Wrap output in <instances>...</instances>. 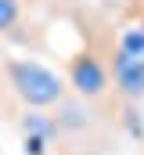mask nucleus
Listing matches in <instances>:
<instances>
[{
	"label": "nucleus",
	"mask_w": 144,
	"mask_h": 155,
	"mask_svg": "<svg viewBox=\"0 0 144 155\" xmlns=\"http://www.w3.org/2000/svg\"><path fill=\"white\" fill-rule=\"evenodd\" d=\"M7 83L29 108H51L65 97V83L58 72L40 65L33 58H11L7 61Z\"/></svg>",
	"instance_id": "1"
},
{
	"label": "nucleus",
	"mask_w": 144,
	"mask_h": 155,
	"mask_svg": "<svg viewBox=\"0 0 144 155\" xmlns=\"http://www.w3.org/2000/svg\"><path fill=\"white\" fill-rule=\"evenodd\" d=\"M69 87L79 97H87V101L101 97L108 90V69L101 65V58L90 54V51L72 54V61H69Z\"/></svg>",
	"instance_id": "2"
},
{
	"label": "nucleus",
	"mask_w": 144,
	"mask_h": 155,
	"mask_svg": "<svg viewBox=\"0 0 144 155\" xmlns=\"http://www.w3.org/2000/svg\"><path fill=\"white\" fill-rule=\"evenodd\" d=\"M112 76H115V87H119L130 101L144 97V61L141 58H130V54L115 51V54H112Z\"/></svg>",
	"instance_id": "3"
},
{
	"label": "nucleus",
	"mask_w": 144,
	"mask_h": 155,
	"mask_svg": "<svg viewBox=\"0 0 144 155\" xmlns=\"http://www.w3.org/2000/svg\"><path fill=\"white\" fill-rule=\"evenodd\" d=\"M115 51H123V54H130V58H141V61H144V25H126V29L119 33Z\"/></svg>",
	"instance_id": "4"
},
{
	"label": "nucleus",
	"mask_w": 144,
	"mask_h": 155,
	"mask_svg": "<svg viewBox=\"0 0 144 155\" xmlns=\"http://www.w3.org/2000/svg\"><path fill=\"white\" fill-rule=\"evenodd\" d=\"M22 126H25V137H51V130H54V123L47 116H40V112H25V119H22Z\"/></svg>",
	"instance_id": "5"
},
{
	"label": "nucleus",
	"mask_w": 144,
	"mask_h": 155,
	"mask_svg": "<svg viewBox=\"0 0 144 155\" xmlns=\"http://www.w3.org/2000/svg\"><path fill=\"white\" fill-rule=\"evenodd\" d=\"M18 15H22V7H18V0H0V33H7V29H15V22H18Z\"/></svg>",
	"instance_id": "6"
},
{
	"label": "nucleus",
	"mask_w": 144,
	"mask_h": 155,
	"mask_svg": "<svg viewBox=\"0 0 144 155\" xmlns=\"http://www.w3.org/2000/svg\"><path fill=\"white\" fill-rule=\"evenodd\" d=\"M43 137H25V155H43Z\"/></svg>",
	"instance_id": "7"
}]
</instances>
